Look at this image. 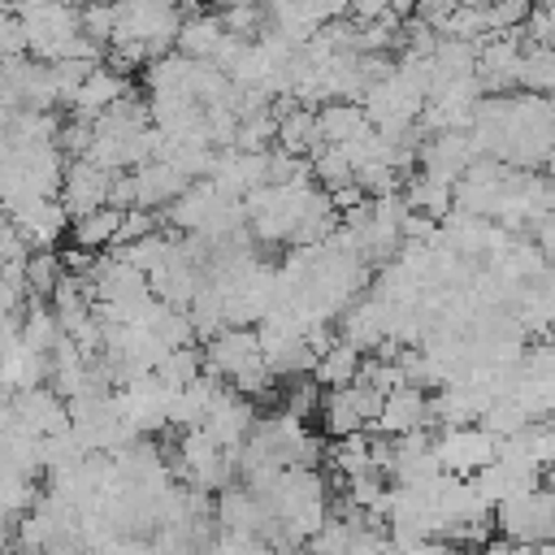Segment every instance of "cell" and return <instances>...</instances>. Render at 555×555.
Returning <instances> with one entry per match:
<instances>
[{"mask_svg":"<svg viewBox=\"0 0 555 555\" xmlns=\"http://www.w3.org/2000/svg\"><path fill=\"white\" fill-rule=\"evenodd\" d=\"M13 412H17V421H22L30 434H39V438H56V434L69 429V408H65V399H61L52 386H35V390L13 395Z\"/></svg>","mask_w":555,"mask_h":555,"instance_id":"obj_1","label":"cell"},{"mask_svg":"<svg viewBox=\"0 0 555 555\" xmlns=\"http://www.w3.org/2000/svg\"><path fill=\"white\" fill-rule=\"evenodd\" d=\"M421 421H425V395H421V386H416V382H408V386H399V390H390V395L382 399L377 429H382L386 438L416 434V429H421Z\"/></svg>","mask_w":555,"mask_h":555,"instance_id":"obj_2","label":"cell"},{"mask_svg":"<svg viewBox=\"0 0 555 555\" xmlns=\"http://www.w3.org/2000/svg\"><path fill=\"white\" fill-rule=\"evenodd\" d=\"M121 221H126V212L121 208H95V212H87V217H78V221H69V238H74V247H82V251H100V247H113L117 243V234H121Z\"/></svg>","mask_w":555,"mask_h":555,"instance_id":"obj_3","label":"cell"},{"mask_svg":"<svg viewBox=\"0 0 555 555\" xmlns=\"http://www.w3.org/2000/svg\"><path fill=\"white\" fill-rule=\"evenodd\" d=\"M52 555H65V551H52Z\"/></svg>","mask_w":555,"mask_h":555,"instance_id":"obj_4","label":"cell"}]
</instances>
